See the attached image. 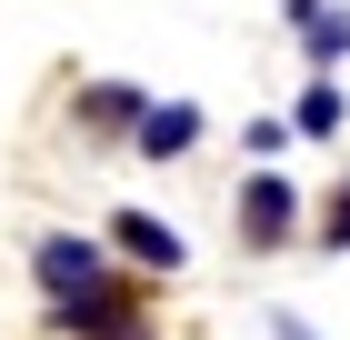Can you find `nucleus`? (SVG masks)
<instances>
[{"label":"nucleus","mask_w":350,"mask_h":340,"mask_svg":"<svg viewBox=\"0 0 350 340\" xmlns=\"http://www.w3.org/2000/svg\"><path fill=\"white\" fill-rule=\"evenodd\" d=\"M291 231H300V190L280 170H250L241 181V240L250 250H291Z\"/></svg>","instance_id":"f03ea898"},{"label":"nucleus","mask_w":350,"mask_h":340,"mask_svg":"<svg viewBox=\"0 0 350 340\" xmlns=\"http://www.w3.org/2000/svg\"><path fill=\"white\" fill-rule=\"evenodd\" d=\"M110 240H120V261H140V270H180V261H190L180 231H170V220H150V210H120V220H110Z\"/></svg>","instance_id":"7ed1b4c3"},{"label":"nucleus","mask_w":350,"mask_h":340,"mask_svg":"<svg viewBox=\"0 0 350 340\" xmlns=\"http://www.w3.org/2000/svg\"><path fill=\"white\" fill-rule=\"evenodd\" d=\"M90 340H161V330H150V311H120L110 330H90Z\"/></svg>","instance_id":"1a4fd4ad"},{"label":"nucleus","mask_w":350,"mask_h":340,"mask_svg":"<svg viewBox=\"0 0 350 340\" xmlns=\"http://www.w3.org/2000/svg\"><path fill=\"white\" fill-rule=\"evenodd\" d=\"M131 140H140L150 160H180L190 140H200V110H190V101H150V120H140Z\"/></svg>","instance_id":"39448f33"},{"label":"nucleus","mask_w":350,"mask_h":340,"mask_svg":"<svg viewBox=\"0 0 350 340\" xmlns=\"http://www.w3.org/2000/svg\"><path fill=\"white\" fill-rule=\"evenodd\" d=\"M30 270H40V290H51V311H70V300H90V290L110 280V250L81 231H51L40 250H30Z\"/></svg>","instance_id":"f257e3e1"},{"label":"nucleus","mask_w":350,"mask_h":340,"mask_svg":"<svg viewBox=\"0 0 350 340\" xmlns=\"http://www.w3.org/2000/svg\"><path fill=\"white\" fill-rule=\"evenodd\" d=\"M81 120H90V131H140L150 101H140L131 80H100V90H81Z\"/></svg>","instance_id":"423d86ee"},{"label":"nucleus","mask_w":350,"mask_h":340,"mask_svg":"<svg viewBox=\"0 0 350 340\" xmlns=\"http://www.w3.org/2000/svg\"><path fill=\"white\" fill-rule=\"evenodd\" d=\"M270 340H310V320H291V311H280V320H270Z\"/></svg>","instance_id":"9d476101"},{"label":"nucleus","mask_w":350,"mask_h":340,"mask_svg":"<svg viewBox=\"0 0 350 340\" xmlns=\"http://www.w3.org/2000/svg\"><path fill=\"white\" fill-rule=\"evenodd\" d=\"M321 250H350V190L330 200V220H321Z\"/></svg>","instance_id":"6e6552de"},{"label":"nucleus","mask_w":350,"mask_h":340,"mask_svg":"<svg viewBox=\"0 0 350 340\" xmlns=\"http://www.w3.org/2000/svg\"><path fill=\"white\" fill-rule=\"evenodd\" d=\"M291 131H310V140H330V131H340V90H330V80H310V90H300Z\"/></svg>","instance_id":"0eeeda50"},{"label":"nucleus","mask_w":350,"mask_h":340,"mask_svg":"<svg viewBox=\"0 0 350 340\" xmlns=\"http://www.w3.org/2000/svg\"><path fill=\"white\" fill-rule=\"evenodd\" d=\"M291 30L310 40V60H350V10L340 0H291Z\"/></svg>","instance_id":"20e7f679"}]
</instances>
